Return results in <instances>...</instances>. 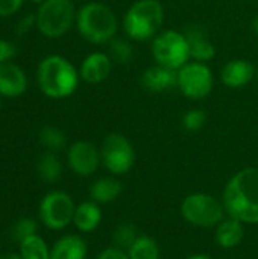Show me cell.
I'll return each mask as SVG.
<instances>
[{"label":"cell","mask_w":258,"mask_h":259,"mask_svg":"<svg viewBox=\"0 0 258 259\" xmlns=\"http://www.w3.org/2000/svg\"><path fill=\"white\" fill-rule=\"evenodd\" d=\"M164 11L158 0H138L125 15V30L128 36L137 41L152 38L161 27Z\"/></svg>","instance_id":"cell-4"},{"label":"cell","mask_w":258,"mask_h":259,"mask_svg":"<svg viewBox=\"0 0 258 259\" xmlns=\"http://www.w3.org/2000/svg\"><path fill=\"white\" fill-rule=\"evenodd\" d=\"M36 171L43 181L53 184V182L59 181L62 176V164L53 152H47V153L41 155V158L38 159Z\"/></svg>","instance_id":"cell-21"},{"label":"cell","mask_w":258,"mask_h":259,"mask_svg":"<svg viewBox=\"0 0 258 259\" xmlns=\"http://www.w3.org/2000/svg\"><path fill=\"white\" fill-rule=\"evenodd\" d=\"M111 67V58L105 53L96 52L84 59L79 74L88 83H99L109 76Z\"/></svg>","instance_id":"cell-13"},{"label":"cell","mask_w":258,"mask_h":259,"mask_svg":"<svg viewBox=\"0 0 258 259\" xmlns=\"http://www.w3.org/2000/svg\"><path fill=\"white\" fill-rule=\"evenodd\" d=\"M189 259H211V258H208V256H205V255H193V256H190Z\"/></svg>","instance_id":"cell-34"},{"label":"cell","mask_w":258,"mask_h":259,"mask_svg":"<svg viewBox=\"0 0 258 259\" xmlns=\"http://www.w3.org/2000/svg\"><path fill=\"white\" fill-rule=\"evenodd\" d=\"M224 206L231 219L258 223V168H245L227 184Z\"/></svg>","instance_id":"cell-1"},{"label":"cell","mask_w":258,"mask_h":259,"mask_svg":"<svg viewBox=\"0 0 258 259\" xmlns=\"http://www.w3.org/2000/svg\"><path fill=\"white\" fill-rule=\"evenodd\" d=\"M0 259H21L20 253H3L0 255Z\"/></svg>","instance_id":"cell-33"},{"label":"cell","mask_w":258,"mask_h":259,"mask_svg":"<svg viewBox=\"0 0 258 259\" xmlns=\"http://www.w3.org/2000/svg\"><path fill=\"white\" fill-rule=\"evenodd\" d=\"M182 217L199 228L217 226L224 219L222 205L208 194H190L184 199L181 205Z\"/></svg>","instance_id":"cell-7"},{"label":"cell","mask_w":258,"mask_h":259,"mask_svg":"<svg viewBox=\"0 0 258 259\" xmlns=\"http://www.w3.org/2000/svg\"><path fill=\"white\" fill-rule=\"evenodd\" d=\"M27 88V77L17 64L8 61L0 64V96L18 97Z\"/></svg>","instance_id":"cell-12"},{"label":"cell","mask_w":258,"mask_h":259,"mask_svg":"<svg viewBox=\"0 0 258 259\" xmlns=\"http://www.w3.org/2000/svg\"><path fill=\"white\" fill-rule=\"evenodd\" d=\"M186 38L189 42V49H190V56L204 62V61H210L211 58H214L216 55V49L213 46V42L208 39L207 33L204 32L202 27L199 26H192L186 30Z\"/></svg>","instance_id":"cell-16"},{"label":"cell","mask_w":258,"mask_h":259,"mask_svg":"<svg viewBox=\"0 0 258 259\" xmlns=\"http://www.w3.org/2000/svg\"><path fill=\"white\" fill-rule=\"evenodd\" d=\"M35 24V17H32V15H27L26 18H23V21L20 23V26H18V29H17V32L20 33V35H23V33H26L32 26Z\"/></svg>","instance_id":"cell-32"},{"label":"cell","mask_w":258,"mask_h":259,"mask_svg":"<svg viewBox=\"0 0 258 259\" xmlns=\"http://www.w3.org/2000/svg\"><path fill=\"white\" fill-rule=\"evenodd\" d=\"M109 55L116 62L128 64L134 56V50L128 41L120 39V38H113L109 41Z\"/></svg>","instance_id":"cell-26"},{"label":"cell","mask_w":258,"mask_h":259,"mask_svg":"<svg viewBox=\"0 0 258 259\" xmlns=\"http://www.w3.org/2000/svg\"><path fill=\"white\" fill-rule=\"evenodd\" d=\"M257 73H258V70H257Z\"/></svg>","instance_id":"cell-38"},{"label":"cell","mask_w":258,"mask_h":259,"mask_svg":"<svg viewBox=\"0 0 258 259\" xmlns=\"http://www.w3.org/2000/svg\"><path fill=\"white\" fill-rule=\"evenodd\" d=\"M255 74V68L251 62L243 59L230 61L222 68V80L230 88H242L251 82Z\"/></svg>","instance_id":"cell-15"},{"label":"cell","mask_w":258,"mask_h":259,"mask_svg":"<svg viewBox=\"0 0 258 259\" xmlns=\"http://www.w3.org/2000/svg\"><path fill=\"white\" fill-rule=\"evenodd\" d=\"M73 199L64 191H50L40 203V220L52 231H61L67 228L75 217Z\"/></svg>","instance_id":"cell-8"},{"label":"cell","mask_w":258,"mask_h":259,"mask_svg":"<svg viewBox=\"0 0 258 259\" xmlns=\"http://www.w3.org/2000/svg\"><path fill=\"white\" fill-rule=\"evenodd\" d=\"M97 259H131L129 255L125 253V250H120L117 247H109V249H105Z\"/></svg>","instance_id":"cell-31"},{"label":"cell","mask_w":258,"mask_h":259,"mask_svg":"<svg viewBox=\"0 0 258 259\" xmlns=\"http://www.w3.org/2000/svg\"><path fill=\"white\" fill-rule=\"evenodd\" d=\"M131 259H160V249L158 244L144 235H140L134 246L128 250Z\"/></svg>","instance_id":"cell-23"},{"label":"cell","mask_w":258,"mask_h":259,"mask_svg":"<svg viewBox=\"0 0 258 259\" xmlns=\"http://www.w3.org/2000/svg\"><path fill=\"white\" fill-rule=\"evenodd\" d=\"M15 52H17V49L11 41L0 39V64L8 62L9 59H12Z\"/></svg>","instance_id":"cell-30"},{"label":"cell","mask_w":258,"mask_h":259,"mask_svg":"<svg viewBox=\"0 0 258 259\" xmlns=\"http://www.w3.org/2000/svg\"><path fill=\"white\" fill-rule=\"evenodd\" d=\"M87 244L78 235L59 238L50 249V259H85Z\"/></svg>","instance_id":"cell-17"},{"label":"cell","mask_w":258,"mask_h":259,"mask_svg":"<svg viewBox=\"0 0 258 259\" xmlns=\"http://www.w3.org/2000/svg\"><path fill=\"white\" fill-rule=\"evenodd\" d=\"M76 21L71 0H44L35 15L36 29L47 38H59L68 32Z\"/></svg>","instance_id":"cell-5"},{"label":"cell","mask_w":258,"mask_h":259,"mask_svg":"<svg viewBox=\"0 0 258 259\" xmlns=\"http://www.w3.org/2000/svg\"><path fill=\"white\" fill-rule=\"evenodd\" d=\"M35 234H36V222L32 219H27V217L17 220L11 228V238L18 244L23 240H26Z\"/></svg>","instance_id":"cell-27"},{"label":"cell","mask_w":258,"mask_h":259,"mask_svg":"<svg viewBox=\"0 0 258 259\" xmlns=\"http://www.w3.org/2000/svg\"><path fill=\"white\" fill-rule=\"evenodd\" d=\"M254 30H255V33L258 35V17L255 18V21H254Z\"/></svg>","instance_id":"cell-35"},{"label":"cell","mask_w":258,"mask_h":259,"mask_svg":"<svg viewBox=\"0 0 258 259\" xmlns=\"http://www.w3.org/2000/svg\"><path fill=\"white\" fill-rule=\"evenodd\" d=\"M102 159L105 167L114 175L129 171L135 161L132 144L120 134H109L102 144Z\"/></svg>","instance_id":"cell-9"},{"label":"cell","mask_w":258,"mask_h":259,"mask_svg":"<svg viewBox=\"0 0 258 259\" xmlns=\"http://www.w3.org/2000/svg\"><path fill=\"white\" fill-rule=\"evenodd\" d=\"M99 152L88 141H76L68 149L70 168L79 176H88L99 167Z\"/></svg>","instance_id":"cell-11"},{"label":"cell","mask_w":258,"mask_h":259,"mask_svg":"<svg viewBox=\"0 0 258 259\" xmlns=\"http://www.w3.org/2000/svg\"><path fill=\"white\" fill-rule=\"evenodd\" d=\"M38 140L40 143L49 149L50 152H56V150H61L65 147L67 144V138L64 135V132L58 127H53V126H46L40 131L38 134Z\"/></svg>","instance_id":"cell-24"},{"label":"cell","mask_w":258,"mask_h":259,"mask_svg":"<svg viewBox=\"0 0 258 259\" xmlns=\"http://www.w3.org/2000/svg\"><path fill=\"white\" fill-rule=\"evenodd\" d=\"M122 184L117 179L105 178L96 181L90 188V197L96 203H109L116 200L122 193Z\"/></svg>","instance_id":"cell-20"},{"label":"cell","mask_w":258,"mask_h":259,"mask_svg":"<svg viewBox=\"0 0 258 259\" xmlns=\"http://www.w3.org/2000/svg\"><path fill=\"white\" fill-rule=\"evenodd\" d=\"M79 33L93 44L109 42L117 32L114 12L102 3H87L76 12Z\"/></svg>","instance_id":"cell-3"},{"label":"cell","mask_w":258,"mask_h":259,"mask_svg":"<svg viewBox=\"0 0 258 259\" xmlns=\"http://www.w3.org/2000/svg\"><path fill=\"white\" fill-rule=\"evenodd\" d=\"M213 73L202 62L186 64L178 71L176 85L184 93V96L190 99H204L213 90Z\"/></svg>","instance_id":"cell-10"},{"label":"cell","mask_w":258,"mask_h":259,"mask_svg":"<svg viewBox=\"0 0 258 259\" xmlns=\"http://www.w3.org/2000/svg\"><path fill=\"white\" fill-rule=\"evenodd\" d=\"M176 82H178V73L163 65L151 67L141 74V85L144 90L151 93H160L169 90L170 87L176 85Z\"/></svg>","instance_id":"cell-14"},{"label":"cell","mask_w":258,"mask_h":259,"mask_svg":"<svg viewBox=\"0 0 258 259\" xmlns=\"http://www.w3.org/2000/svg\"><path fill=\"white\" fill-rule=\"evenodd\" d=\"M243 235H245V231H243L242 222L236 219H230V220L219 223L216 229V241L224 249L236 247L243 240Z\"/></svg>","instance_id":"cell-19"},{"label":"cell","mask_w":258,"mask_h":259,"mask_svg":"<svg viewBox=\"0 0 258 259\" xmlns=\"http://www.w3.org/2000/svg\"><path fill=\"white\" fill-rule=\"evenodd\" d=\"M36 82L47 97L64 99L76 91L79 73L68 59L59 55H50L40 62Z\"/></svg>","instance_id":"cell-2"},{"label":"cell","mask_w":258,"mask_h":259,"mask_svg":"<svg viewBox=\"0 0 258 259\" xmlns=\"http://www.w3.org/2000/svg\"><path fill=\"white\" fill-rule=\"evenodd\" d=\"M205 121H207V114L201 109H190L182 117V126L190 132L199 131L205 124Z\"/></svg>","instance_id":"cell-28"},{"label":"cell","mask_w":258,"mask_h":259,"mask_svg":"<svg viewBox=\"0 0 258 259\" xmlns=\"http://www.w3.org/2000/svg\"><path fill=\"white\" fill-rule=\"evenodd\" d=\"M140 234L132 223H120L114 231V244L120 250H129L138 240Z\"/></svg>","instance_id":"cell-25"},{"label":"cell","mask_w":258,"mask_h":259,"mask_svg":"<svg viewBox=\"0 0 258 259\" xmlns=\"http://www.w3.org/2000/svg\"><path fill=\"white\" fill-rule=\"evenodd\" d=\"M0 106H2V99H0Z\"/></svg>","instance_id":"cell-37"},{"label":"cell","mask_w":258,"mask_h":259,"mask_svg":"<svg viewBox=\"0 0 258 259\" xmlns=\"http://www.w3.org/2000/svg\"><path fill=\"white\" fill-rule=\"evenodd\" d=\"M32 2H35V3H43L44 0H32Z\"/></svg>","instance_id":"cell-36"},{"label":"cell","mask_w":258,"mask_h":259,"mask_svg":"<svg viewBox=\"0 0 258 259\" xmlns=\"http://www.w3.org/2000/svg\"><path fill=\"white\" fill-rule=\"evenodd\" d=\"M152 53L158 65L170 70H179L190 58V49L186 35L166 30L160 33L152 42Z\"/></svg>","instance_id":"cell-6"},{"label":"cell","mask_w":258,"mask_h":259,"mask_svg":"<svg viewBox=\"0 0 258 259\" xmlns=\"http://www.w3.org/2000/svg\"><path fill=\"white\" fill-rule=\"evenodd\" d=\"M23 5V0H0V17L14 15Z\"/></svg>","instance_id":"cell-29"},{"label":"cell","mask_w":258,"mask_h":259,"mask_svg":"<svg viewBox=\"0 0 258 259\" xmlns=\"http://www.w3.org/2000/svg\"><path fill=\"white\" fill-rule=\"evenodd\" d=\"M18 253L21 259H50V250L38 234L23 240Z\"/></svg>","instance_id":"cell-22"},{"label":"cell","mask_w":258,"mask_h":259,"mask_svg":"<svg viewBox=\"0 0 258 259\" xmlns=\"http://www.w3.org/2000/svg\"><path fill=\"white\" fill-rule=\"evenodd\" d=\"M102 220L100 208L96 202H84L79 206H76L73 223L81 232H91L94 231Z\"/></svg>","instance_id":"cell-18"}]
</instances>
